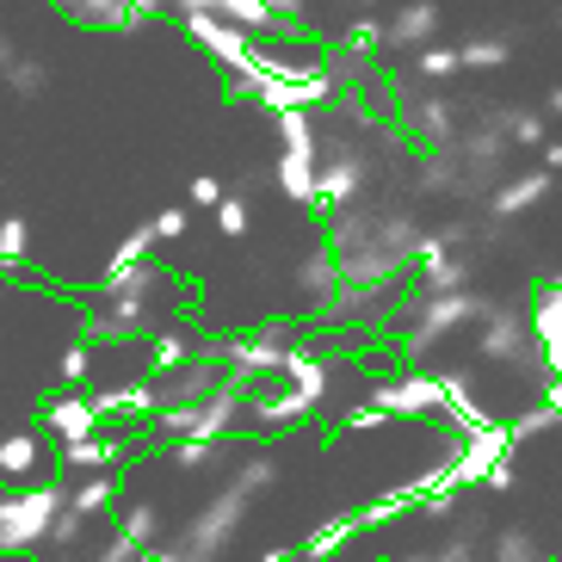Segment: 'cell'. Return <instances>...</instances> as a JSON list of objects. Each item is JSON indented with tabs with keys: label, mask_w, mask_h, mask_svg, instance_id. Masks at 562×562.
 Masks as SVG:
<instances>
[{
	"label": "cell",
	"mask_w": 562,
	"mask_h": 562,
	"mask_svg": "<svg viewBox=\"0 0 562 562\" xmlns=\"http://www.w3.org/2000/svg\"><path fill=\"white\" fill-rule=\"evenodd\" d=\"M167 328V272L155 260L131 272H100V303L81 315V334L93 347H124Z\"/></svg>",
	"instance_id": "6da1fadb"
},
{
	"label": "cell",
	"mask_w": 562,
	"mask_h": 562,
	"mask_svg": "<svg viewBox=\"0 0 562 562\" xmlns=\"http://www.w3.org/2000/svg\"><path fill=\"white\" fill-rule=\"evenodd\" d=\"M383 173V155L352 131H322V161H315V216H334L359 204Z\"/></svg>",
	"instance_id": "7a4b0ae2"
},
{
	"label": "cell",
	"mask_w": 562,
	"mask_h": 562,
	"mask_svg": "<svg viewBox=\"0 0 562 562\" xmlns=\"http://www.w3.org/2000/svg\"><path fill=\"white\" fill-rule=\"evenodd\" d=\"M248 507H254V495L241 488V482H223L211 501H204L192 519L180 526V538H173V557L180 562H223L235 544H241V526H248Z\"/></svg>",
	"instance_id": "3957f363"
},
{
	"label": "cell",
	"mask_w": 562,
	"mask_h": 562,
	"mask_svg": "<svg viewBox=\"0 0 562 562\" xmlns=\"http://www.w3.org/2000/svg\"><path fill=\"white\" fill-rule=\"evenodd\" d=\"M68 501V482L50 476V482H13L0 495V557H32L44 550L50 538V519L63 513Z\"/></svg>",
	"instance_id": "277c9868"
},
{
	"label": "cell",
	"mask_w": 562,
	"mask_h": 562,
	"mask_svg": "<svg viewBox=\"0 0 562 562\" xmlns=\"http://www.w3.org/2000/svg\"><path fill=\"white\" fill-rule=\"evenodd\" d=\"M241 427H248V390L235 378L204 390L199 402H167V408L155 414V432H161V439H235Z\"/></svg>",
	"instance_id": "5b68a950"
},
{
	"label": "cell",
	"mask_w": 562,
	"mask_h": 562,
	"mask_svg": "<svg viewBox=\"0 0 562 562\" xmlns=\"http://www.w3.org/2000/svg\"><path fill=\"white\" fill-rule=\"evenodd\" d=\"M279 124V161H272V186H279V199L303 204L315 211V161H322V124L315 112L291 105V112H272Z\"/></svg>",
	"instance_id": "8992f818"
},
{
	"label": "cell",
	"mask_w": 562,
	"mask_h": 562,
	"mask_svg": "<svg viewBox=\"0 0 562 562\" xmlns=\"http://www.w3.org/2000/svg\"><path fill=\"white\" fill-rule=\"evenodd\" d=\"M310 328L315 322H266L260 334H235V340H223V378H235L241 390H254V383H279L291 347H297Z\"/></svg>",
	"instance_id": "52a82bcc"
},
{
	"label": "cell",
	"mask_w": 562,
	"mask_h": 562,
	"mask_svg": "<svg viewBox=\"0 0 562 562\" xmlns=\"http://www.w3.org/2000/svg\"><path fill=\"white\" fill-rule=\"evenodd\" d=\"M507 149L513 136L501 131L495 112H482V124H470V131H458V143H451V161H458V199H488L501 180H507Z\"/></svg>",
	"instance_id": "ba28073f"
},
{
	"label": "cell",
	"mask_w": 562,
	"mask_h": 562,
	"mask_svg": "<svg viewBox=\"0 0 562 562\" xmlns=\"http://www.w3.org/2000/svg\"><path fill=\"white\" fill-rule=\"evenodd\" d=\"M476 352L488 364H513L526 378H544V359H538V334H531V310L526 303H488L476 334Z\"/></svg>",
	"instance_id": "9c48e42d"
},
{
	"label": "cell",
	"mask_w": 562,
	"mask_h": 562,
	"mask_svg": "<svg viewBox=\"0 0 562 562\" xmlns=\"http://www.w3.org/2000/svg\"><path fill=\"white\" fill-rule=\"evenodd\" d=\"M371 402H378L390 420H439V414H446V378L427 371V364H408L396 378L371 383Z\"/></svg>",
	"instance_id": "30bf717a"
},
{
	"label": "cell",
	"mask_w": 562,
	"mask_h": 562,
	"mask_svg": "<svg viewBox=\"0 0 562 562\" xmlns=\"http://www.w3.org/2000/svg\"><path fill=\"white\" fill-rule=\"evenodd\" d=\"M180 25H186V37H192V44L223 68V75H241L248 56H254V44H260L248 25H235V19L211 13V7H180Z\"/></svg>",
	"instance_id": "8fae6325"
},
{
	"label": "cell",
	"mask_w": 562,
	"mask_h": 562,
	"mask_svg": "<svg viewBox=\"0 0 562 562\" xmlns=\"http://www.w3.org/2000/svg\"><path fill=\"white\" fill-rule=\"evenodd\" d=\"M402 131H408L414 149H451L458 131H463V105L451 100L446 87L408 93V100H402Z\"/></svg>",
	"instance_id": "7c38bea8"
},
{
	"label": "cell",
	"mask_w": 562,
	"mask_h": 562,
	"mask_svg": "<svg viewBox=\"0 0 562 562\" xmlns=\"http://www.w3.org/2000/svg\"><path fill=\"white\" fill-rule=\"evenodd\" d=\"M93 402H100L105 420H117V427H136V432H155V414H161V378H117V383H100L93 390Z\"/></svg>",
	"instance_id": "4fadbf2b"
},
{
	"label": "cell",
	"mask_w": 562,
	"mask_h": 562,
	"mask_svg": "<svg viewBox=\"0 0 562 562\" xmlns=\"http://www.w3.org/2000/svg\"><path fill=\"white\" fill-rule=\"evenodd\" d=\"M513 451L519 446H513L507 420H488V427H476V432H458V446H451V482H458V488L476 482L482 488V476H488L501 458H513Z\"/></svg>",
	"instance_id": "5bb4252c"
},
{
	"label": "cell",
	"mask_w": 562,
	"mask_h": 562,
	"mask_svg": "<svg viewBox=\"0 0 562 562\" xmlns=\"http://www.w3.org/2000/svg\"><path fill=\"white\" fill-rule=\"evenodd\" d=\"M50 7L81 32H143L167 0H50Z\"/></svg>",
	"instance_id": "9a60e30c"
},
{
	"label": "cell",
	"mask_w": 562,
	"mask_h": 562,
	"mask_svg": "<svg viewBox=\"0 0 562 562\" xmlns=\"http://www.w3.org/2000/svg\"><path fill=\"white\" fill-rule=\"evenodd\" d=\"M315 414H322V408L303 396L297 383H284V378L279 383H254V390H248V420L260 432H291V427H303V420H315Z\"/></svg>",
	"instance_id": "2e32d148"
},
{
	"label": "cell",
	"mask_w": 562,
	"mask_h": 562,
	"mask_svg": "<svg viewBox=\"0 0 562 562\" xmlns=\"http://www.w3.org/2000/svg\"><path fill=\"white\" fill-rule=\"evenodd\" d=\"M37 427H44V439L68 446V439L100 432L105 414H100V402H93V390H56V396H44V408H37Z\"/></svg>",
	"instance_id": "e0dca14e"
},
{
	"label": "cell",
	"mask_w": 562,
	"mask_h": 562,
	"mask_svg": "<svg viewBox=\"0 0 562 562\" xmlns=\"http://www.w3.org/2000/svg\"><path fill=\"white\" fill-rule=\"evenodd\" d=\"M291 291H297V310L310 315V322H322V315L334 310V297H340V266H334V248L322 241V248H310L297 260V272H291Z\"/></svg>",
	"instance_id": "ac0fdd59"
},
{
	"label": "cell",
	"mask_w": 562,
	"mask_h": 562,
	"mask_svg": "<svg viewBox=\"0 0 562 562\" xmlns=\"http://www.w3.org/2000/svg\"><path fill=\"white\" fill-rule=\"evenodd\" d=\"M557 180H562V173H550V167H526V173H507V180H501L482 204H488L495 223H519L526 211H538V204L550 199V186H557Z\"/></svg>",
	"instance_id": "d6986e66"
},
{
	"label": "cell",
	"mask_w": 562,
	"mask_h": 562,
	"mask_svg": "<svg viewBox=\"0 0 562 562\" xmlns=\"http://www.w3.org/2000/svg\"><path fill=\"white\" fill-rule=\"evenodd\" d=\"M446 25V13H439V0H402L396 13L383 19V50H427L432 32Z\"/></svg>",
	"instance_id": "ffe728a7"
},
{
	"label": "cell",
	"mask_w": 562,
	"mask_h": 562,
	"mask_svg": "<svg viewBox=\"0 0 562 562\" xmlns=\"http://www.w3.org/2000/svg\"><path fill=\"white\" fill-rule=\"evenodd\" d=\"M124 458H131V439H124L117 427H100V432H87V439H68L63 446L68 476H87V470H124Z\"/></svg>",
	"instance_id": "44dd1931"
},
{
	"label": "cell",
	"mask_w": 562,
	"mask_h": 562,
	"mask_svg": "<svg viewBox=\"0 0 562 562\" xmlns=\"http://www.w3.org/2000/svg\"><path fill=\"white\" fill-rule=\"evenodd\" d=\"M531 334H538V359L550 378H562V284H538L531 291Z\"/></svg>",
	"instance_id": "7402d4cb"
},
{
	"label": "cell",
	"mask_w": 562,
	"mask_h": 562,
	"mask_svg": "<svg viewBox=\"0 0 562 562\" xmlns=\"http://www.w3.org/2000/svg\"><path fill=\"white\" fill-rule=\"evenodd\" d=\"M44 458H50V439H44V427L0 432V476H7V482L37 476V470H44Z\"/></svg>",
	"instance_id": "603a6c76"
},
{
	"label": "cell",
	"mask_w": 562,
	"mask_h": 562,
	"mask_svg": "<svg viewBox=\"0 0 562 562\" xmlns=\"http://www.w3.org/2000/svg\"><path fill=\"white\" fill-rule=\"evenodd\" d=\"M322 63H328V75H334V87H340V93H364V87H378V50H359V44H347V37H340V44H328V50H322Z\"/></svg>",
	"instance_id": "cb8c5ba5"
},
{
	"label": "cell",
	"mask_w": 562,
	"mask_h": 562,
	"mask_svg": "<svg viewBox=\"0 0 562 562\" xmlns=\"http://www.w3.org/2000/svg\"><path fill=\"white\" fill-rule=\"evenodd\" d=\"M117 495H124V476L117 470H87L81 482H68V507L87 513V519H112Z\"/></svg>",
	"instance_id": "d4e9b609"
},
{
	"label": "cell",
	"mask_w": 562,
	"mask_h": 562,
	"mask_svg": "<svg viewBox=\"0 0 562 562\" xmlns=\"http://www.w3.org/2000/svg\"><path fill=\"white\" fill-rule=\"evenodd\" d=\"M143 347H149V371H180V364L204 359V334L199 328H180V322H167V328L149 334Z\"/></svg>",
	"instance_id": "484cf974"
},
{
	"label": "cell",
	"mask_w": 562,
	"mask_h": 562,
	"mask_svg": "<svg viewBox=\"0 0 562 562\" xmlns=\"http://www.w3.org/2000/svg\"><path fill=\"white\" fill-rule=\"evenodd\" d=\"M167 463H173V470H199V476L229 470V463H235V439H167Z\"/></svg>",
	"instance_id": "4316f807"
},
{
	"label": "cell",
	"mask_w": 562,
	"mask_h": 562,
	"mask_svg": "<svg viewBox=\"0 0 562 562\" xmlns=\"http://www.w3.org/2000/svg\"><path fill=\"white\" fill-rule=\"evenodd\" d=\"M359 531H364L359 526V507H352V513H328V519L303 538V562H334L340 550L352 544V538H359Z\"/></svg>",
	"instance_id": "83f0119b"
},
{
	"label": "cell",
	"mask_w": 562,
	"mask_h": 562,
	"mask_svg": "<svg viewBox=\"0 0 562 562\" xmlns=\"http://www.w3.org/2000/svg\"><path fill=\"white\" fill-rule=\"evenodd\" d=\"M50 81H56V68L44 63V56H13V68L0 75V87H7L13 100H44V93H50Z\"/></svg>",
	"instance_id": "f1b7e54d"
},
{
	"label": "cell",
	"mask_w": 562,
	"mask_h": 562,
	"mask_svg": "<svg viewBox=\"0 0 562 562\" xmlns=\"http://www.w3.org/2000/svg\"><path fill=\"white\" fill-rule=\"evenodd\" d=\"M458 56H463V75H495V68H507L513 63V37H463L458 44Z\"/></svg>",
	"instance_id": "f546056e"
},
{
	"label": "cell",
	"mask_w": 562,
	"mask_h": 562,
	"mask_svg": "<svg viewBox=\"0 0 562 562\" xmlns=\"http://www.w3.org/2000/svg\"><path fill=\"white\" fill-rule=\"evenodd\" d=\"M229 482H241V488H248L254 501L266 495V488H272V482H279V458H272V451H235V463H229Z\"/></svg>",
	"instance_id": "4dcf8cb0"
},
{
	"label": "cell",
	"mask_w": 562,
	"mask_h": 562,
	"mask_svg": "<svg viewBox=\"0 0 562 562\" xmlns=\"http://www.w3.org/2000/svg\"><path fill=\"white\" fill-rule=\"evenodd\" d=\"M495 117H501V131L513 136V149H544V136H550L544 112H531V105H495Z\"/></svg>",
	"instance_id": "1f68e13d"
},
{
	"label": "cell",
	"mask_w": 562,
	"mask_h": 562,
	"mask_svg": "<svg viewBox=\"0 0 562 562\" xmlns=\"http://www.w3.org/2000/svg\"><path fill=\"white\" fill-rule=\"evenodd\" d=\"M112 526L131 531L136 544L149 550V544H161V526H167V519H161V507H155V501H124V507L112 513Z\"/></svg>",
	"instance_id": "d6a6232c"
},
{
	"label": "cell",
	"mask_w": 562,
	"mask_h": 562,
	"mask_svg": "<svg viewBox=\"0 0 562 562\" xmlns=\"http://www.w3.org/2000/svg\"><path fill=\"white\" fill-rule=\"evenodd\" d=\"M25 266H32V223L0 216V272H25Z\"/></svg>",
	"instance_id": "836d02e7"
},
{
	"label": "cell",
	"mask_w": 562,
	"mask_h": 562,
	"mask_svg": "<svg viewBox=\"0 0 562 562\" xmlns=\"http://www.w3.org/2000/svg\"><path fill=\"white\" fill-rule=\"evenodd\" d=\"M93 340H75V347H63V359H56V390H87V383H93Z\"/></svg>",
	"instance_id": "e575fe53"
},
{
	"label": "cell",
	"mask_w": 562,
	"mask_h": 562,
	"mask_svg": "<svg viewBox=\"0 0 562 562\" xmlns=\"http://www.w3.org/2000/svg\"><path fill=\"white\" fill-rule=\"evenodd\" d=\"M507 427H513V446H531V439H544V432H557V427H562V414L550 408L544 396H538V402H526V408L513 414Z\"/></svg>",
	"instance_id": "d590c367"
},
{
	"label": "cell",
	"mask_w": 562,
	"mask_h": 562,
	"mask_svg": "<svg viewBox=\"0 0 562 562\" xmlns=\"http://www.w3.org/2000/svg\"><path fill=\"white\" fill-rule=\"evenodd\" d=\"M414 75L420 81H458L463 75V56H458V44H427V50H414Z\"/></svg>",
	"instance_id": "8d00e7d4"
},
{
	"label": "cell",
	"mask_w": 562,
	"mask_h": 562,
	"mask_svg": "<svg viewBox=\"0 0 562 562\" xmlns=\"http://www.w3.org/2000/svg\"><path fill=\"white\" fill-rule=\"evenodd\" d=\"M155 248H161V241H155V229H149V223H136V229H131V235H124V241L112 248V260H105V272H131V266L155 260Z\"/></svg>",
	"instance_id": "74e56055"
},
{
	"label": "cell",
	"mask_w": 562,
	"mask_h": 562,
	"mask_svg": "<svg viewBox=\"0 0 562 562\" xmlns=\"http://www.w3.org/2000/svg\"><path fill=\"white\" fill-rule=\"evenodd\" d=\"M402 513H414V488L402 482V488H390V495H371L359 507V526L371 531V526H383V519H402Z\"/></svg>",
	"instance_id": "f35d334b"
},
{
	"label": "cell",
	"mask_w": 562,
	"mask_h": 562,
	"mask_svg": "<svg viewBox=\"0 0 562 562\" xmlns=\"http://www.w3.org/2000/svg\"><path fill=\"white\" fill-rule=\"evenodd\" d=\"M488 562H538V538L526 526H501L495 544H488Z\"/></svg>",
	"instance_id": "ab89813d"
},
{
	"label": "cell",
	"mask_w": 562,
	"mask_h": 562,
	"mask_svg": "<svg viewBox=\"0 0 562 562\" xmlns=\"http://www.w3.org/2000/svg\"><path fill=\"white\" fill-rule=\"evenodd\" d=\"M378 427H396V420H390L378 402L364 396V402H352V408L340 414V427H334V432H340V439H364V432H378Z\"/></svg>",
	"instance_id": "60d3db41"
},
{
	"label": "cell",
	"mask_w": 562,
	"mask_h": 562,
	"mask_svg": "<svg viewBox=\"0 0 562 562\" xmlns=\"http://www.w3.org/2000/svg\"><path fill=\"white\" fill-rule=\"evenodd\" d=\"M248 223H254V204L241 199V192H223V199H216V235L241 241V235H248Z\"/></svg>",
	"instance_id": "b9f144b4"
},
{
	"label": "cell",
	"mask_w": 562,
	"mask_h": 562,
	"mask_svg": "<svg viewBox=\"0 0 562 562\" xmlns=\"http://www.w3.org/2000/svg\"><path fill=\"white\" fill-rule=\"evenodd\" d=\"M87 526H93V519H87V513H75V507L63 501V513L50 519V538H44V544H50V550H75V544L87 538Z\"/></svg>",
	"instance_id": "7bdbcfd3"
},
{
	"label": "cell",
	"mask_w": 562,
	"mask_h": 562,
	"mask_svg": "<svg viewBox=\"0 0 562 562\" xmlns=\"http://www.w3.org/2000/svg\"><path fill=\"white\" fill-rule=\"evenodd\" d=\"M149 229H155V241H161V248L186 241V229H192V204H167V211H155Z\"/></svg>",
	"instance_id": "ee69618b"
},
{
	"label": "cell",
	"mask_w": 562,
	"mask_h": 562,
	"mask_svg": "<svg viewBox=\"0 0 562 562\" xmlns=\"http://www.w3.org/2000/svg\"><path fill=\"white\" fill-rule=\"evenodd\" d=\"M347 44H359V50H378V56H383V19L371 13V7H364V13L347 25Z\"/></svg>",
	"instance_id": "f6af8a7d"
},
{
	"label": "cell",
	"mask_w": 562,
	"mask_h": 562,
	"mask_svg": "<svg viewBox=\"0 0 562 562\" xmlns=\"http://www.w3.org/2000/svg\"><path fill=\"white\" fill-rule=\"evenodd\" d=\"M229 186L216 180V173H199V180H186V204H199V211H216V199H223Z\"/></svg>",
	"instance_id": "bcb514c9"
},
{
	"label": "cell",
	"mask_w": 562,
	"mask_h": 562,
	"mask_svg": "<svg viewBox=\"0 0 562 562\" xmlns=\"http://www.w3.org/2000/svg\"><path fill=\"white\" fill-rule=\"evenodd\" d=\"M136 557H143V544H136L131 531H117V526H112V538L100 544V557H93V562H136Z\"/></svg>",
	"instance_id": "7dc6e473"
},
{
	"label": "cell",
	"mask_w": 562,
	"mask_h": 562,
	"mask_svg": "<svg viewBox=\"0 0 562 562\" xmlns=\"http://www.w3.org/2000/svg\"><path fill=\"white\" fill-rule=\"evenodd\" d=\"M482 488H488V495H513V488H519V470H513V458H501L495 470L482 476Z\"/></svg>",
	"instance_id": "c3c4849f"
},
{
	"label": "cell",
	"mask_w": 562,
	"mask_h": 562,
	"mask_svg": "<svg viewBox=\"0 0 562 562\" xmlns=\"http://www.w3.org/2000/svg\"><path fill=\"white\" fill-rule=\"evenodd\" d=\"M266 7H272L284 25H303V13H310V0H266Z\"/></svg>",
	"instance_id": "681fc988"
},
{
	"label": "cell",
	"mask_w": 562,
	"mask_h": 562,
	"mask_svg": "<svg viewBox=\"0 0 562 562\" xmlns=\"http://www.w3.org/2000/svg\"><path fill=\"white\" fill-rule=\"evenodd\" d=\"M538 155H544L550 173H562V136H544V149H538Z\"/></svg>",
	"instance_id": "f907efd6"
},
{
	"label": "cell",
	"mask_w": 562,
	"mask_h": 562,
	"mask_svg": "<svg viewBox=\"0 0 562 562\" xmlns=\"http://www.w3.org/2000/svg\"><path fill=\"white\" fill-rule=\"evenodd\" d=\"M260 562H303V544H297V550H291V544H279V550H266Z\"/></svg>",
	"instance_id": "816d5d0a"
},
{
	"label": "cell",
	"mask_w": 562,
	"mask_h": 562,
	"mask_svg": "<svg viewBox=\"0 0 562 562\" xmlns=\"http://www.w3.org/2000/svg\"><path fill=\"white\" fill-rule=\"evenodd\" d=\"M544 402L562 414V378H550V371H544Z\"/></svg>",
	"instance_id": "f5cc1de1"
},
{
	"label": "cell",
	"mask_w": 562,
	"mask_h": 562,
	"mask_svg": "<svg viewBox=\"0 0 562 562\" xmlns=\"http://www.w3.org/2000/svg\"><path fill=\"white\" fill-rule=\"evenodd\" d=\"M136 562H180V557H173V550H167V544H149V550H143V557H136Z\"/></svg>",
	"instance_id": "db71d44e"
},
{
	"label": "cell",
	"mask_w": 562,
	"mask_h": 562,
	"mask_svg": "<svg viewBox=\"0 0 562 562\" xmlns=\"http://www.w3.org/2000/svg\"><path fill=\"white\" fill-rule=\"evenodd\" d=\"M13 56H19V50H13V37L0 32V75H7V68H13Z\"/></svg>",
	"instance_id": "11a10c76"
},
{
	"label": "cell",
	"mask_w": 562,
	"mask_h": 562,
	"mask_svg": "<svg viewBox=\"0 0 562 562\" xmlns=\"http://www.w3.org/2000/svg\"><path fill=\"white\" fill-rule=\"evenodd\" d=\"M550 112H557V117H562V87H550Z\"/></svg>",
	"instance_id": "9f6ffc18"
},
{
	"label": "cell",
	"mask_w": 562,
	"mask_h": 562,
	"mask_svg": "<svg viewBox=\"0 0 562 562\" xmlns=\"http://www.w3.org/2000/svg\"><path fill=\"white\" fill-rule=\"evenodd\" d=\"M359 7H371V13H378V7H390V0H359Z\"/></svg>",
	"instance_id": "6f0895ef"
},
{
	"label": "cell",
	"mask_w": 562,
	"mask_h": 562,
	"mask_svg": "<svg viewBox=\"0 0 562 562\" xmlns=\"http://www.w3.org/2000/svg\"><path fill=\"white\" fill-rule=\"evenodd\" d=\"M550 284H562V266H557V272H550Z\"/></svg>",
	"instance_id": "680465c9"
},
{
	"label": "cell",
	"mask_w": 562,
	"mask_h": 562,
	"mask_svg": "<svg viewBox=\"0 0 562 562\" xmlns=\"http://www.w3.org/2000/svg\"><path fill=\"white\" fill-rule=\"evenodd\" d=\"M557 25H562V7H557Z\"/></svg>",
	"instance_id": "91938a15"
},
{
	"label": "cell",
	"mask_w": 562,
	"mask_h": 562,
	"mask_svg": "<svg viewBox=\"0 0 562 562\" xmlns=\"http://www.w3.org/2000/svg\"><path fill=\"white\" fill-rule=\"evenodd\" d=\"M0 291H7V279H0Z\"/></svg>",
	"instance_id": "94428289"
}]
</instances>
